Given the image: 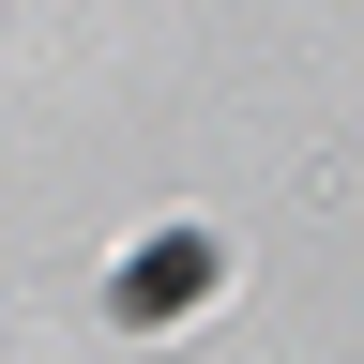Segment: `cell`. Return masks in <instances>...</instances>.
I'll return each instance as SVG.
<instances>
[{
    "mask_svg": "<svg viewBox=\"0 0 364 364\" xmlns=\"http://www.w3.org/2000/svg\"><path fill=\"white\" fill-rule=\"evenodd\" d=\"M198 289H213V243H152V258L122 273V318H167V304H198Z\"/></svg>",
    "mask_w": 364,
    "mask_h": 364,
    "instance_id": "6da1fadb",
    "label": "cell"
}]
</instances>
